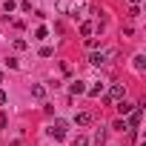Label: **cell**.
Masks as SVG:
<instances>
[{"label":"cell","mask_w":146,"mask_h":146,"mask_svg":"<svg viewBox=\"0 0 146 146\" xmlns=\"http://www.w3.org/2000/svg\"><path fill=\"white\" fill-rule=\"evenodd\" d=\"M135 69H137V72L146 69V57H143V54H135Z\"/></svg>","instance_id":"cell-11"},{"label":"cell","mask_w":146,"mask_h":146,"mask_svg":"<svg viewBox=\"0 0 146 146\" xmlns=\"http://www.w3.org/2000/svg\"><path fill=\"white\" fill-rule=\"evenodd\" d=\"M6 66H9V69H17L20 63H17V57H9V60H6Z\"/></svg>","instance_id":"cell-19"},{"label":"cell","mask_w":146,"mask_h":146,"mask_svg":"<svg viewBox=\"0 0 146 146\" xmlns=\"http://www.w3.org/2000/svg\"><path fill=\"white\" fill-rule=\"evenodd\" d=\"M126 98V89H123V83H112V89H109V98H106V103L109 100H123Z\"/></svg>","instance_id":"cell-2"},{"label":"cell","mask_w":146,"mask_h":146,"mask_svg":"<svg viewBox=\"0 0 146 146\" xmlns=\"http://www.w3.org/2000/svg\"><path fill=\"white\" fill-rule=\"evenodd\" d=\"M140 120H143V112H140V109L129 112V123H126V129H132V132H135V129L140 126Z\"/></svg>","instance_id":"cell-3"},{"label":"cell","mask_w":146,"mask_h":146,"mask_svg":"<svg viewBox=\"0 0 146 146\" xmlns=\"http://www.w3.org/2000/svg\"><path fill=\"white\" fill-rule=\"evenodd\" d=\"M129 3H132V6H140V3H143V0H129Z\"/></svg>","instance_id":"cell-22"},{"label":"cell","mask_w":146,"mask_h":146,"mask_svg":"<svg viewBox=\"0 0 146 146\" xmlns=\"http://www.w3.org/2000/svg\"><path fill=\"white\" fill-rule=\"evenodd\" d=\"M6 123H9V117H6V112H0V129H6Z\"/></svg>","instance_id":"cell-20"},{"label":"cell","mask_w":146,"mask_h":146,"mask_svg":"<svg viewBox=\"0 0 146 146\" xmlns=\"http://www.w3.org/2000/svg\"><path fill=\"white\" fill-rule=\"evenodd\" d=\"M83 9H86V0H69V12L75 15V17H78Z\"/></svg>","instance_id":"cell-5"},{"label":"cell","mask_w":146,"mask_h":146,"mask_svg":"<svg viewBox=\"0 0 146 146\" xmlns=\"http://www.w3.org/2000/svg\"><path fill=\"white\" fill-rule=\"evenodd\" d=\"M66 129H69V123H66V120H60V117H57V120H54V123H52V126H49V135H52V137H54V140H63V137H66Z\"/></svg>","instance_id":"cell-1"},{"label":"cell","mask_w":146,"mask_h":146,"mask_svg":"<svg viewBox=\"0 0 146 146\" xmlns=\"http://www.w3.org/2000/svg\"><path fill=\"white\" fill-rule=\"evenodd\" d=\"M32 98H37V100H43V98H46V86H40V83H35V86H32Z\"/></svg>","instance_id":"cell-8"},{"label":"cell","mask_w":146,"mask_h":146,"mask_svg":"<svg viewBox=\"0 0 146 146\" xmlns=\"http://www.w3.org/2000/svg\"><path fill=\"white\" fill-rule=\"evenodd\" d=\"M52 54H54L52 46H43V49H40V57H52Z\"/></svg>","instance_id":"cell-16"},{"label":"cell","mask_w":146,"mask_h":146,"mask_svg":"<svg viewBox=\"0 0 146 146\" xmlns=\"http://www.w3.org/2000/svg\"><path fill=\"white\" fill-rule=\"evenodd\" d=\"M95 143H98V146L106 143V129H98V132H95Z\"/></svg>","instance_id":"cell-12"},{"label":"cell","mask_w":146,"mask_h":146,"mask_svg":"<svg viewBox=\"0 0 146 146\" xmlns=\"http://www.w3.org/2000/svg\"><path fill=\"white\" fill-rule=\"evenodd\" d=\"M92 32H95V26H92L89 20H86V23H80V35H83V37H89Z\"/></svg>","instance_id":"cell-10"},{"label":"cell","mask_w":146,"mask_h":146,"mask_svg":"<svg viewBox=\"0 0 146 146\" xmlns=\"http://www.w3.org/2000/svg\"><path fill=\"white\" fill-rule=\"evenodd\" d=\"M15 6H17L15 0H6V3H3V12H6V15H12V12H15Z\"/></svg>","instance_id":"cell-15"},{"label":"cell","mask_w":146,"mask_h":146,"mask_svg":"<svg viewBox=\"0 0 146 146\" xmlns=\"http://www.w3.org/2000/svg\"><path fill=\"white\" fill-rule=\"evenodd\" d=\"M109 57H112V52H95V54L89 57V63H92V66H103Z\"/></svg>","instance_id":"cell-4"},{"label":"cell","mask_w":146,"mask_h":146,"mask_svg":"<svg viewBox=\"0 0 146 146\" xmlns=\"http://www.w3.org/2000/svg\"><path fill=\"white\" fill-rule=\"evenodd\" d=\"M86 92H89V95H92V98H98V95H100V92H103V83H100V86H92V89H86Z\"/></svg>","instance_id":"cell-17"},{"label":"cell","mask_w":146,"mask_h":146,"mask_svg":"<svg viewBox=\"0 0 146 146\" xmlns=\"http://www.w3.org/2000/svg\"><path fill=\"white\" fill-rule=\"evenodd\" d=\"M69 92H72V95H86V83H83V80H75V83L69 86Z\"/></svg>","instance_id":"cell-7"},{"label":"cell","mask_w":146,"mask_h":146,"mask_svg":"<svg viewBox=\"0 0 146 146\" xmlns=\"http://www.w3.org/2000/svg\"><path fill=\"white\" fill-rule=\"evenodd\" d=\"M57 12L60 15H69V0H57Z\"/></svg>","instance_id":"cell-13"},{"label":"cell","mask_w":146,"mask_h":146,"mask_svg":"<svg viewBox=\"0 0 146 146\" xmlns=\"http://www.w3.org/2000/svg\"><path fill=\"white\" fill-rule=\"evenodd\" d=\"M75 146H89V137H83V135H78V137H75Z\"/></svg>","instance_id":"cell-18"},{"label":"cell","mask_w":146,"mask_h":146,"mask_svg":"<svg viewBox=\"0 0 146 146\" xmlns=\"http://www.w3.org/2000/svg\"><path fill=\"white\" fill-rule=\"evenodd\" d=\"M35 37H37V40H46V37H49V29H46V26H40V29L35 32Z\"/></svg>","instance_id":"cell-14"},{"label":"cell","mask_w":146,"mask_h":146,"mask_svg":"<svg viewBox=\"0 0 146 146\" xmlns=\"http://www.w3.org/2000/svg\"><path fill=\"white\" fill-rule=\"evenodd\" d=\"M135 109H137L135 103H129V100H117V112H120V115H129V112H135Z\"/></svg>","instance_id":"cell-6"},{"label":"cell","mask_w":146,"mask_h":146,"mask_svg":"<svg viewBox=\"0 0 146 146\" xmlns=\"http://www.w3.org/2000/svg\"><path fill=\"white\" fill-rule=\"evenodd\" d=\"M6 100H9V95H6V92H3V89H0V106H3V103H6Z\"/></svg>","instance_id":"cell-21"},{"label":"cell","mask_w":146,"mask_h":146,"mask_svg":"<svg viewBox=\"0 0 146 146\" xmlns=\"http://www.w3.org/2000/svg\"><path fill=\"white\" fill-rule=\"evenodd\" d=\"M75 123H78V126H89V123H92V115H89V112H80V115L75 117Z\"/></svg>","instance_id":"cell-9"}]
</instances>
